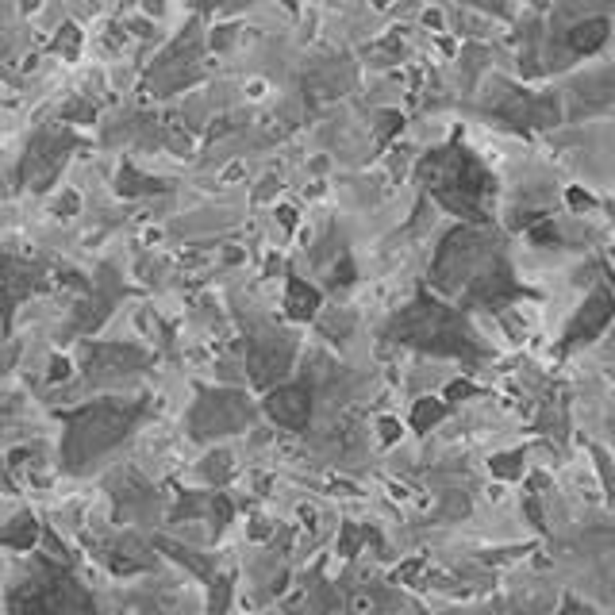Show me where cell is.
<instances>
[{"mask_svg": "<svg viewBox=\"0 0 615 615\" xmlns=\"http://www.w3.org/2000/svg\"><path fill=\"white\" fill-rule=\"evenodd\" d=\"M158 550H166L170 558H177L181 566H189V569H193V573H197V577H208V581L216 577V573H212V566H208V562H200V558H197V554H193V550H185V546H177V542L158 539Z\"/></svg>", "mask_w": 615, "mask_h": 615, "instance_id": "cell-16", "label": "cell"}, {"mask_svg": "<svg viewBox=\"0 0 615 615\" xmlns=\"http://www.w3.org/2000/svg\"><path fill=\"white\" fill-rule=\"evenodd\" d=\"M262 412L285 431H304L312 419V393L308 385H273L262 400Z\"/></svg>", "mask_w": 615, "mask_h": 615, "instance_id": "cell-8", "label": "cell"}, {"mask_svg": "<svg viewBox=\"0 0 615 615\" xmlns=\"http://www.w3.org/2000/svg\"><path fill=\"white\" fill-rule=\"evenodd\" d=\"M162 189H166L162 181H147V177H139V173L127 170V166L120 170V193L123 197H135V193H162Z\"/></svg>", "mask_w": 615, "mask_h": 615, "instance_id": "cell-18", "label": "cell"}, {"mask_svg": "<svg viewBox=\"0 0 615 615\" xmlns=\"http://www.w3.org/2000/svg\"><path fill=\"white\" fill-rule=\"evenodd\" d=\"M8 615H100V608L74 573V558L35 554L31 577L8 592Z\"/></svg>", "mask_w": 615, "mask_h": 615, "instance_id": "cell-2", "label": "cell"}, {"mask_svg": "<svg viewBox=\"0 0 615 615\" xmlns=\"http://www.w3.org/2000/svg\"><path fill=\"white\" fill-rule=\"evenodd\" d=\"M615 320V296L612 293H604V289H596V293L585 296V308L569 320L566 327V335H562V354H569L573 346H581V343H592L608 323Z\"/></svg>", "mask_w": 615, "mask_h": 615, "instance_id": "cell-7", "label": "cell"}, {"mask_svg": "<svg viewBox=\"0 0 615 615\" xmlns=\"http://www.w3.org/2000/svg\"><path fill=\"white\" fill-rule=\"evenodd\" d=\"M485 250H489V239H485L481 231H473V227L450 231L446 243L439 246V258H435V277H431L435 289L454 293V289L469 285V281L477 277V270L489 262Z\"/></svg>", "mask_w": 615, "mask_h": 615, "instance_id": "cell-5", "label": "cell"}, {"mask_svg": "<svg viewBox=\"0 0 615 615\" xmlns=\"http://www.w3.org/2000/svg\"><path fill=\"white\" fill-rule=\"evenodd\" d=\"M389 339L404 346H416L423 354H439V358H466L477 362L485 358L481 343L473 339V331L458 312H450L443 300L419 293L412 308H404L389 327Z\"/></svg>", "mask_w": 615, "mask_h": 615, "instance_id": "cell-3", "label": "cell"}, {"mask_svg": "<svg viewBox=\"0 0 615 615\" xmlns=\"http://www.w3.org/2000/svg\"><path fill=\"white\" fill-rule=\"evenodd\" d=\"M369 539H377L369 527H358V523H343V539H339V554L343 558H354L358 554V546Z\"/></svg>", "mask_w": 615, "mask_h": 615, "instance_id": "cell-20", "label": "cell"}, {"mask_svg": "<svg viewBox=\"0 0 615 615\" xmlns=\"http://www.w3.org/2000/svg\"><path fill=\"white\" fill-rule=\"evenodd\" d=\"M489 473L496 481H519L523 477V450H508V454H496L489 462Z\"/></svg>", "mask_w": 615, "mask_h": 615, "instance_id": "cell-15", "label": "cell"}, {"mask_svg": "<svg viewBox=\"0 0 615 615\" xmlns=\"http://www.w3.org/2000/svg\"><path fill=\"white\" fill-rule=\"evenodd\" d=\"M227 454H212V458H204V473H208V481H227Z\"/></svg>", "mask_w": 615, "mask_h": 615, "instance_id": "cell-22", "label": "cell"}, {"mask_svg": "<svg viewBox=\"0 0 615 615\" xmlns=\"http://www.w3.org/2000/svg\"><path fill=\"white\" fill-rule=\"evenodd\" d=\"M285 312L296 323H308L320 312V289L308 285V281H300V277H289V285H285Z\"/></svg>", "mask_w": 615, "mask_h": 615, "instance_id": "cell-11", "label": "cell"}, {"mask_svg": "<svg viewBox=\"0 0 615 615\" xmlns=\"http://www.w3.org/2000/svg\"><path fill=\"white\" fill-rule=\"evenodd\" d=\"M523 508H527V519L535 523V531H546V519H542L539 500H535V496H527V500H523Z\"/></svg>", "mask_w": 615, "mask_h": 615, "instance_id": "cell-23", "label": "cell"}, {"mask_svg": "<svg viewBox=\"0 0 615 615\" xmlns=\"http://www.w3.org/2000/svg\"><path fill=\"white\" fill-rule=\"evenodd\" d=\"M569 200H573L577 212H581V208H592V197L589 193H581V189H569Z\"/></svg>", "mask_w": 615, "mask_h": 615, "instance_id": "cell-26", "label": "cell"}, {"mask_svg": "<svg viewBox=\"0 0 615 615\" xmlns=\"http://www.w3.org/2000/svg\"><path fill=\"white\" fill-rule=\"evenodd\" d=\"M296 346L289 335H270V339H254L250 350H246V373L254 381V389H266L270 393L273 385L289 373L293 366Z\"/></svg>", "mask_w": 615, "mask_h": 615, "instance_id": "cell-6", "label": "cell"}, {"mask_svg": "<svg viewBox=\"0 0 615 615\" xmlns=\"http://www.w3.org/2000/svg\"><path fill=\"white\" fill-rule=\"evenodd\" d=\"M254 423V404L235 389H197V404L189 408V435L197 443H212L223 435H239Z\"/></svg>", "mask_w": 615, "mask_h": 615, "instance_id": "cell-4", "label": "cell"}, {"mask_svg": "<svg viewBox=\"0 0 615 615\" xmlns=\"http://www.w3.org/2000/svg\"><path fill=\"white\" fill-rule=\"evenodd\" d=\"M604 39H608V24H604V20H581V24L566 35V43L577 50V54H596V50L604 47Z\"/></svg>", "mask_w": 615, "mask_h": 615, "instance_id": "cell-13", "label": "cell"}, {"mask_svg": "<svg viewBox=\"0 0 615 615\" xmlns=\"http://www.w3.org/2000/svg\"><path fill=\"white\" fill-rule=\"evenodd\" d=\"M450 412V400H439V396H423L412 404V431L416 435H427L431 427H439Z\"/></svg>", "mask_w": 615, "mask_h": 615, "instance_id": "cell-14", "label": "cell"}, {"mask_svg": "<svg viewBox=\"0 0 615 615\" xmlns=\"http://www.w3.org/2000/svg\"><path fill=\"white\" fill-rule=\"evenodd\" d=\"M381 439H385V443H396V439H400V423H396V419H381Z\"/></svg>", "mask_w": 615, "mask_h": 615, "instance_id": "cell-25", "label": "cell"}, {"mask_svg": "<svg viewBox=\"0 0 615 615\" xmlns=\"http://www.w3.org/2000/svg\"><path fill=\"white\" fill-rule=\"evenodd\" d=\"M150 358L135 346H120V343H93L85 346V369L89 377H120L131 369H143Z\"/></svg>", "mask_w": 615, "mask_h": 615, "instance_id": "cell-10", "label": "cell"}, {"mask_svg": "<svg viewBox=\"0 0 615 615\" xmlns=\"http://www.w3.org/2000/svg\"><path fill=\"white\" fill-rule=\"evenodd\" d=\"M558 615H600L592 604H585V600H577L573 592H566L562 596V608H558Z\"/></svg>", "mask_w": 615, "mask_h": 615, "instance_id": "cell-21", "label": "cell"}, {"mask_svg": "<svg viewBox=\"0 0 615 615\" xmlns=\"http://www.w3.org/2000/svg\"><path fill=\"white\" fill-rule=\"evenodd\" d=\"M66 373H70V362H54V366H50V381H58V377H66Z\"/></svg>", "mask_w": 615, "mask_h": 615, "instance_id": "cell-27", "label": "cell"}, {"mask_svg": "<svg viewBox=\"0 0 615 615\" xmlns=\"http://www.w3.org/2000/svg\"><path fill=\"white\" fill-rule=\"evenodd\" d=\"M592 462H596V473H600V485H604V496L615 504V466L612 458H608V450H600V446H589Z\"/></svg>", "mask_w": 615, "mask_h": 615, "instance_id": "cell-19", "label": "cell"}, {"mask_svg": "<svg viewBox=\"0 0 615 615\" xmlns=\"http://www.w3.org/2000/svg\"><path fill=\"white\" fill-rule=\"evenodd\" d=\"M466 296L473 304H485V308H500V304H508V300H516L523 296L516 281H512V270H508V262L504 258H489L477 277L466 285Z\"/></svg>", "mask_w": 615, "mask_h": 615, "instance_id": "cell-9", "label": "cell"}, {"mask_svg": "<svg viewBox=\"0 0 615 615\" xmlns=\"http://www.w3.org/2000/svg\"><path fill=\"white\" fill-rule=\"evenodd\" d=\"M0 542L8 546V550H20V554H31L35 546H39V519L31 516V512H20V516L12 519L8 527H4V535Z\"/></svg>", "mask_w": 615, "mask_h": 615, "instance_id": "cell-12", "label": "cell"}, {"mask_svg": "<svg viewBox=\"0 0 615 615\" xmlns=\"http://www.w3.org/2000/svg\"><path fill=\"white\" fill-rule=\"evenodd\" d=\"M143 412H147V400H116V396H104V400H93V404L58 412L62 427H66V435H62V469L66 473L89 469L97 458L116 450L135 431Z\"/></svg>", "mask_w": 615, "mask_h": 615, "instance_id": "cell-1", "label": "cell"}, {"mask_svg": "<svg viewBox=\"0 0 615 615\" xmlns=\"http://www.w3.org/2000/svg\"><path fill=\"white\" fill-rule=\"evenodd\" d=\"M231 608V573H216L212 577V596H208V612L227 615Z\"/></svg>", "mask_w": 615, "mask_h": 615, "instance_id": "cell-17", "label": "cell"}, {"mask_svg": "<svg viewBox=\"0 0 615 615\" xmlns=\"http://www.w3.org/2000/svg\"><path fill=\"white\" fill-rule=\"evenodd\" d=\"M466 396H477V385H469V381H454V385L446 389V400H466Z\"/></svg>", "mask_w": 615, "mask_h": 615, "instance_id": "cell-24", "label": "cell"}]
</instances>
